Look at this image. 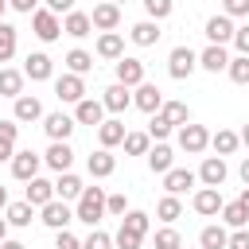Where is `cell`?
<instances>
[{
    "label": "cell",
    "mask_w": 249,
    "mask_h": 249,
    "mask_svg": "<svg viewBox=\"0 0 249 249\" xmlns=\"http://www.w3.org/2000/svg\"><path fill=\"white\" fill-rule=\"evenodd\" d=\"M105 218V187H86L78 195V206H74V222H86L89 230H97V222Z\"/></svg>",
    "instance_id": "cell-1"
},
{
    "label": "cell",
    "mask_w": 249,
    "mask_h": 249,
    "mask_svg": "<svg viewBox=\"0 0 249 249\" xmlns=\"http://www.w3.org/2000/svg\"><path fill=\"white\" fill-rule=\"evenodd\" d=\"M195 70H198V54H195L187 43L171 47V54H167V74H171L175 82H183V78H191Z\"/></svg>",
    "instance_id": "cell-2"
},
{
    "label": "cell",
    "mask_w": 249,
    "mask_h": 249,
    "mask_svg": "<svg viewBox=\"0 0 249 249\" xmlns=\"http://www.w3.org/2000/svg\"><path fill=\"white\" fill-rule=\"evenodd\" d=\"M31 31H35V39L54 43V39L62 35V19H58L54 12H47V8H35V12H31Z\"/></svg>",
    "instance_id": "cell-3"
},
{
    "label": "cell",
    "mask_w": 249,
    "mask_h": 249,
    "mask_svg": "<svg viewBox=\"0 0 249 249\" xmlns=\"http://www.w3.org/2000/svg\"><path fill=\"white\" fill-rule=\"evenodd\" d=\"M179 148H183L187 156H202V152L210 148L206 124H183V128H179Z\"/></svg>",
    "instance_id": "cell-4"
},
{
    "label": "cell",
    "mask_w": 249,
    "mask_h": 249,
    "mask_svg": "<svg viewBox=\"0 0 249 249\" xmlns=\"http://www.w3.org/2000/svg\"><path fill=\"white\" fill-rule=\"evenodd\" d=\"M113 66H117V82H121L124 89H136V86L144 82V62H140V58H132V54H121Z\"/></svg>",
    "instance_id": "cell-5"
},
{
    "label": "cell",
    "mask_w": 249,
    "mask_h": 249,
    "mask_svg": "<svg viewBox=\"0 0 249 249\" xmlns=\"http://www.w3.org/2000/svg\"><path fill=\"white\" fill-rule=\"evenodd\" d=\"M39 167H43V156H39V152H31V148H23V152H16V156H12V175H16V179H23V183H31V179L39 175Z\"/></svg>",
    "instance_id": "cell-6"
},
{
    "label": "cell",
    "mask_w": 249,
    "mask_h": 249,
    "mask_svg": "<svg viewBox=\"0 0 249 249\" xmlns=\"http://www.w3.org/2000/svg\"><path fill=\"white\" fill-rule=\"evenodd\" d=\"M39 214H43L39 222H43V226H51L54 233H58V230H66V226L74 222V210H70V206H66L62 198H51V202H47V206H43Z\"/></svg>",
    "instance_id": "cell-7"
},
{
    "label": "cell",
    "mask_w": 249,
    "mask_h": 249,
    "mask_svg": "<svg viewBox=\"0 0 249 249\" xmlns=\"http://www.w3.org/2000/svg\"><path fill=\"white\" fill-rule=\"evenodd\" d=\"M132 105H136L140 113H160V105H163V89L152 86V82H140V86L132 89Z\"/></svg>",
    "instance_id": "cell-8"
},
{
    "label": "cell",
    "mask_w": 249,
    "mask_h": 249,
    "mask_svg": "<svg viewBox=\"0 0 249 249\" xmlns=\"http://www.w3.org/2000/svg\"><path fill=\"white\" fill-rule=\"evenodd\" d=\"M43 163L62 175V171H70V163H74V148H70L66 140H51V148L43 152Z\"/></svg>",
    "instance_id": "cell-9"
},
{
    "label": "cell",
    "mask_w": 249,
    "mask_h": 249,
    "mask_svg": "<svg viewBox=\"0 0 249 249\" xmlns=\"http://www.w3.org/2000/svg\"><path fill=\"white\" fill-rule=\"evenodd\" d=\"M191 206H195V214H202V218H218V210H222V191H218V187H198L195 198H191Z\"/></svg>",
    "instance_id": "cell-10"
},
{
    "label": "cell",
    "mask_w": 249,
    "mask_h": 249,
    "mask_svg": "<svg viewBox=\"0 0 249 249\" xmlns=\"http://www.w3.org/2000/svg\"><path fill=\"white\" fill-rule=\"evenodd\" d=\"M89 23H93L97 31H117V27H121V8H117V4H109V0H101V4H93Z\"/></svg>",
    "instance_id": "cell-11"
},
{
    "label": "cell",
    "mask_w": 249,
    "mask_h": 249,
    "mask_svg": "<svg viewBox=\"0 0 249 249\" xmlns=\"http://www.w3.org/2000/svg\"><path fill=\"white\" fill-rule=\"evenodd\" d=\"M54 74V62H51V54H43V51H31L27 58H23V78H31V82H47Z\"/></svg>",
    "instance_id": "cell-12"
},
{
    "label": "cell",
    "mask_w": 249,
    "mask_h": 249,
    "mask_svg": "<svg viewBox=\"0 0 249 249\" xmlns=\"http://www.w3.org/2000/svg\"><path fill=\"white\" fill-rule=\"evenodd\" d=\"M54 97H58V101L78 105V101L86 97V82H82L78 74H62V78H54Z\"/></svg>",
    "instance_id": "cell-13"
},
{
    "label": "cell",
    "mask_w": 249,
    "mask_h": 249,
    "mask_svg": "<svg viewBox=\"0 0 249 249\" xmlns=\"http://www.w3.org/2000/svg\"><path fill=\"white\" fill-rule=\"evenodd\" d=\"M105 121V105L97 101V97H82L78 105H74V124H101Z\"/></svg>",
    "instance_id": "cell-14"
},
{
    "label": "cell",
    "mask_w": 249,
    "mask_h": 249,
    "mask_svg": "<svg viewBox=\"0 0 249 249\" xmlns=\"http://www.w3.org/2000/svg\"><path fill=\"white\" fill-rule=\"evenodd\" d=\"M206 39H210L214 47H226V43L233 39V19H230V16H222V12H218V16H210V19H206Z\"/></svg>",
    "instance_id": "cell-15"
},
{
    "label": "cell",
    "mask_w": 249,
    "mask_h": 249,
    "mask_svg": "<svg viewBox=\"0 0 249 249\" xmlns=\"http://www.w3.org/2000/svg\"><path fill=\"white\" fill-rule=\"evenodd\" d=\"M12 121L23 124V121H43V101L31 97V93H19L16 97V109H12Z\"/></svg>",
    "instance_id": "cell-16"
},
{
    "label": "cell",
    "mask_w": 249,
    "mask_h": 249,
    "mask_svg": "<svg viewBox=\"0 0 249 249\" xmlns=\"http://www.w3.org/2000/svg\"><path fill=\"white\" fill-rule=\"evenodd\" d=\"M198 183L202 187H222L226 183V160L222 156H206L202 167H198Z\"/></svg>",
    "instance_id": "cell-17"
},
{
    "label": "cell",
    "mask_w": 249,
    "mask_h": 249,
    "mask_svg": "<svg viewBox=\"0 0 249 249\" xmlns=\"http://www.w3.org/2000/svg\"><path fill=\"white\" fill-rule=\"evenodd\" d=\"M51 198H54V183L43 179V175H35V179L27 183V191H23V202H31V206H39V210H43Z\"/></svg>",
    "instance_id": "cell-18"
},
{
    "label": "cell",
    "mask_w": 249,
    "mask_h": 249,
    "mask_svg": "<svg viewBox=\"0 0 249 249\" xmlns=\"http://www.w3.org/2000/svg\"><path fill=\"white\" fill-rule=\"evenodd\" d=\"M101 105H105L109 113H117V117H121V113L132 105V89H124L121 82H113V86H105V97H101Z\"/></svg>",
    "instance_id": "cell-19"
},
{
    "label": "cell",
    "mask_w": 249,
    "mask_h": 249,
    "mask_svg": "<svg viewBox=\"0 0 249 249\" xmlns=\"http://www.w3.org/2000/svg\"><path fill=\"white\" fill-rule=\"evenodd\" d=\"M43 128H47L51 140H70V132H74V117H66V113H43Z\"/></svg>",
    "instance_id": "cell-20"
},
{
    "label": "cell",
    "mask_w": 249,
    "mask_h": 249,
    "mask_svg": "<svg viewBox=\"0 0 249 249\" xmlns=\"http://www.w3.org/2000/svg\"><path fill=\"white\" fill-rule=\"evenodd\" d=\"M124 132H128L124 121H121V117H109V121L97 124V144H101V148H117V144L124 140Z\"/></svg>",
    "instance_id": "cell-21"
},
{
    "label": "cell",
    "mask_w": 249,
    "mask_h": 249,
    "mask_svg": "<svg viewBox=\"0 0 249 249\" xmlns=\"http://www.w3.org/2000/svg\"><path fill=\"white\" fill-rule=\"evenodd\" d=\"M86 167H89V175H93V179H109V175L117 171V156H113L109 148H97V152L86 160Z\"/></svg>",
    "instance_id": "cell-22"
},
{
    "label": "cell",
    "mask_w": 249,
    "mask_h": 249,
    "mask_svg": "<svg viewBox=\"0 0 249 249\" xmlns=\"http://www.w3.org/2000/svg\"><path fill=\"white\" fill-rule=\"evenodd\" d=\"M160 23L156 19H140V23H132V31H128V39L136 43V47H156L160 43Z\"/></svg>",
    "instance_id": "cell-23"
},
{
    "label": "cell",
    "mask_w": 249,
    "mask_h": 249,
    "mask_svg": "<svg viewBox=\"0 0 249 249\" xmlns=\"http://www.w3.org/2000/svg\"><path fill=\"white\" fill-rule=\"evenodd\" d=\"M121 54H124V39H121V31H101V35H97V58L117 62Z\"/></svg>",
    "instance_id": "cell-24"
},
{
    "label": "cell",
    "mask_w": 249,
    "mask_h": 249,
    "mask_svg": "<svg viewBox=\"0 0 249 249\" xmlns=\"http://www.w3.org/2000/svg\"><path fill=\"white\" fill-rule=\"evenodd\" d=\"M195 179H198V175H195L191 167H171V171L163 175V191H167V195H183L187 187H195Z\"/></svg>",
    "instance_id": "cell-25"
},
{
    "label": "cell",
    "mask_w": 249,
    "mask_h": 249,
    "mask_svg": "<svg viewBox=\"0 0 249 249\" xmlns=\"http://www.w3.org/2000/svg\"><path fill=\"white\" fill-rule=\"evenodd\" d=\"M82 191H86V183H82L74 171H62V175L54 179V198H62V202H70V198L78 202V195H82Z\"/></svg>",
    "instance_id": "cell-26"
},
{
    "label": "cell",
    "mask_w": 249,
    "mask_h": 249,
    "mask_svg": "<svg viewBox=\"0 0 249 249\" xmlns=\"http://www.w3.org/2000/svg\"><path fill=\"white\" fill-rule=\"evenodd\" d=\"M89 31H93V23H89L86 12H66V16H62V35H70V39H86Z\"/></svg>",
    "instance_id": "cell-27"
},
{
    "label": "cell",
    "mask_w": 249,
    "mask_h": 249,
    "mask_svg": "<svg viewBox=\"0 0 249 249\" xmlns=\"http://www.w3.org/2000/svg\"><path fill=\"white\" fill-rule=\"evenodd\" d=\"M198 66H202V70H210V74H222V70L230 66V54H226V47H214V43H210V47L198 54Z\"/></svg>",
    "instance_id": "cell-28"
},
{
    "label": "cell",
    "mask_w": 249,
    "mask_h": 249,
    "mask_svg": "<svg viewBox=\"0 0 249 249\" xmlns=\"http://www.w3.org/2000/svg\"><path fill=\"white\" fill-rule=\"evenodd\" d=\"M160 117H163L171 128L191 124V109H187V101H163V105H160Z\"/></svg>",
    "instance_id": "cell-29"
},
{
    "label": "cell",
    "mask_w": 249,
    "mask_h": 249,
    "mask_svg": "<svg viewBox=\"0 0 249 249\" xmlns=\"http://www.w3.org/2000/svg\"><path fill=\"white\" fill-rule=\"evenodd\" d=\"M237 144H241V140H237V132H233V128H218V132H210V148H214V156H222V160H226V156H233V152H237Z\"/></svg>",
    "instance_id": "cell-30"
},
{
    "label": "cell",
    "mask_w": 249,
    "mask_h": 249,
    "mask_svg": "<svg viewBox=\"0 0 249 249\" xmlns=\"http://www.w3.org/2000/svg\"><path fill=\"white\" fill-rule=\"evenodd\" d=\"M171 163H175L171 144H156V148H148V167H152L156 175H167V171H171Z\"/></svg>",
    "instance_id": "cell-31"
},
{
    "label": "cell",
    "mask_w": 249,
    "mask_h": 249,
    "mask_svg": "<svg viewBox=\"0 0 249 249\" xmlns=\"http://www.w3.org/2000/svg\"><path fill=\"white\" fill-rule=\"evenodd\" d=\"M89 70H93V54H89V51H82V47L66 51V74H78V78H86Z\"/></svg>",
    "instance_id": "cell-32"
},
{
    "label": "cell",
    "mask_w": 249,
    "mask_h": 249,
    "mask_svg": "<svg viewBox=\"0 0 249 249\" xmlns=\"http://www.w3.org/2000/svg\"><path fill=\"white\" fill-rule=\"evenodd\" d=\"M31 218H35V206L31 202H8L4 206V222L8 226H19L23 230V226H31Z\"/></svg>",
    "instance_id": "cell-33"
},
{
    "label": "cell",
    "mask_w": 249,
    "mask_h": 249,
    "mask_svg": "<svg viewBox=\"0 0 249 249\" xmlns=\"http://www.w3.org/2000/svg\"><path fill=\"white\" fill-rule=\"evenodd\" d=\"M23 93V70H12V66H4L0 70V97H19Z\"/></svg>",
    "instance_id": "cell-34"
},
{
    "label": "cell",
    "mask_w": 249,
    "mask_h": 249,
    "mask_svg": "<svg viewBox=\"0 0 249 249\" xmlns=\"http://www.w3.org/2000/svg\"><path fill=\"white\" fill-rule=\"evenodd\" d=\"M156 218H160L163 226H171L175 218H183V202H179V195H163V198L156 202Z\"/></svg>",
    "instance_id": "cell-35"
},
{
    "label": "cell",
    "mask_w": 249,
    "mask_h": 249,
    "mask_svg": "<svg viewBox=\"0 0 249 249\" xmlns=\"http://www.w3.org/2000/svg\"><path fill=\"white\" fill-rule=\"evenodd\" d=\"M218 214H222V222H226L230 230H245V226H249V210H245L241 202H222Z\"/></svg>",
    "instance_id": "cell-36"
},
{
    "label": "cell",
    "mask_w": 249,
    "mask_h": 249,
    "mask_svg": "<svg viewBox=\"0 0 249 249\" xmlns=\"http://www.w3.org/2000/svg\"><path fill=\"white\" fill-rule=\"evenodd\" d=\"M226 226H202L198 233V249H226Z\"/></svg>",
    "instance_id": "cell-37"
},
{
    "label": "cell",
    "mask_w": 249,
    "mask_h": 249,
    "mask_svg": "<svg viewBox=\"0 0 249 249\" xmlns=\"http://www.w3.org/2000/svg\"><path fill=\"white\" fill-rule=\"evenodd\" d=\"M124 152L128 156H148V148H152V136L148 132H124Z\"/></svg>",
    "instance_id": "cell-38"
},
{
    "label": "cell",
    "mask_w": 249,
    "mask_h": 249,
    "mask_svg": "<svg viewBox=\"0 0 249 249\" xmlns=\"http://www.w3.org/2000/svg\"><path fill=\"white\" fill-rule=\"evenodd\" d=\"M121 226H124V230H132V233H140V237H144V233H148V230H152V214H144V210H128V214H124V218H121Z\"/></svg>",
    "instance_id": "cell-39"
},
{
    "label": "cell",
    "mask_w": 249,
    "mask_h": 249,
    "mask_svg": "<svg viewBox=\"0 0 249 249\" xmlns=\"http://www.w3.org/2000/svg\"><path fill=\"white\" fill-rule=\"evenodd\" d=\"M16 43H19V31L12 23H0V62H8L16 54Z\"/></svg>",
    "instance_id": "cell-40"
},
{
    "label": "cell",
    "mask_w": 249,
    "mask_h": 249,
    "mask_svg": "<svg viewBox=\"0 0 249 249\" xmlns=\"http://www.w3.org/2000/svg\"><path fill=\"white\" fill-rule=\"evenodd\" d=\"M152 249H183V237H179V230H175V226H163V230H156V241H152Z\"/></svg>",
    "instance_id": "cell-41"
},
{
    "label": "cell",
    "mask_w": 249,
    "mask_h": 249,
    "mask_svg": "<svg viewBox=\"0 0 249 249\" xmlns=\"http://www.w3.org/2000/svg\"><path fill=\"white\" fill-rule=\"evenodd\" d=\"M226 74H230V82H237V86H249V58H245V54H237V58H230V66H226Z\"/></svg>",
    "instance_id": "cell-42"
},
{
    "label": "cell",
    "mask_w": 249,
    "mask_h": 249,
    "mask_svg": "<svg viewBox=\"0 0 249 249\" xmlns=\"http://www.w3.org/2000/svg\"><path fill=\"white\" fill-rule=\"evenodd\" d=\"M148 136H152L156 144H163V140L171 136V124H167V121H163L160 113H152V121H148Z\"/></svg>",
    "instance_id": "cell-43"
},
{
    "label": "cell",
    "mask_w": 249,
    "mask_h": 249,
    "mask_svg": "<svg viewBox=\"0 0 249 249\" xmlns=\"http://www.w3.org/2000/svg\"><path fill=\"white\" fill-rule=\"evenodd\" d=\"M171 8H175L171 0H144V12H148V19H156V23H160V19H167V16H171Z\"/></svg>",
    "instance_id": "cell-44"
},
{
    "label": "cell",
    "mask_w": 249,
    "mask_h": 249,
    "mask_svg": "<svg viewBox=\"0 0 249 249\" xmlns=\"http://www.w3.org/2000/svg\"><path fill=\"white\" fill-rule=\"evenodd\" d=\"M113 245H117V249H140V245H144V237L121 226V230H117V237H113Z\"/></svg>",
    "instance_id": "cell-45"
},
{
    "label": "cell",
    "mask_w": 249,
    "mask_h": 249,
    "mask_svg": "<svg viewBox=\"0 0 249 249\" xmlns=\"http://www.w3.org/2000/svg\"><path fill=\"white\" fill-rule=\"evenodd\" d=\"M105 214L124 218V214H128V198H124V195H105Z\"/></svg>",
    "instance_id": "cell-46"
},
{
    "label": "cell",
    "mask_w": 249,
    "mask_h": 249,
    "mask_svg": "<svg viewBox=\"0 0 249 249\" xmlns=\"http://www.w3.org/2000/svg\"><path fill=\"white\" fill-rule=\"evenodd\" d=\"M82 249H113V237L105 230H89V237L82 241Z\"/></svg>",
    "instance_id": "cell-47"
},
{
    "label": "cell",
    "mask_w": 249,
    "mask_h": 249,
    "mask_svg": "<svg viewBox=\"0 0 249 249\" xmlns=\"http://www.w3.org/2000/svg\"><path fill=\"white\" fill-rule=\"evenodd\" d=\"M222 16H230V19L249 16V0H222Z\"/></svg>",
    "instance_id": "cell-48"
},
{
    "label": "cell",
    "mask_w": 249,
    "mask_h": 249,
    "mask_svg": "<svg viewBox=\"0 0 249 249\" xmlns=\"http://www.w3.org/2000/svg\"><path fill=\"white\" fill-rule=\"evenodd\" d=\"M54 249H82V237H74L70 230H58L54 233Z\"/></svg>",
    "instance_id": "cell-49"
},
{
    "label": "cell",
    "mask_w": 249,
    "mask_h": 249,
    "mask_svg": "<svg viewBox=\"0 0 249 249\" xmlns=\"http://www.w3.org/2000/svg\"><path fill=\"white\" fill-rule=\"evenodd\" d=\"M230 43L237 47V54L249 58V23H245V27H233V39H230Z\"/></svg>",
    "instance_id": "cell-50"
},
{
    "label": "cell",
    "mask_w": 249,
    "mask_h": 249,
    "mask_svg": "<svg viewBox=\"0 0 249 249\" xmlns=\"http://www.w3.org/2000/svg\"><path fill=\"white\" fill-rule=\"evenodd\" d=\"M226 249H249V230H233L226 237Z\"/></svg>",
    "instance_id": "cell-51"
},
{
    "label": "cell",
    "mask_w": 249,
    "mask_h": 249,
    "mask_svg": "<svg viewBox=\"0 0 249 249\" xmlns=\"http://www.w3.org/2000/svg\"><path fill=\"white\" fill-rule=\"evenodd\" d=\"M16 136H19V124H16V121H0V140L16 144Z\"/></svg>",
    "instance_id": "cell-52"
},
{
    "label": "cell",
    "mask_w": 249,
    "mask_h": 249,
    "mask_svg": "<svg viewBox=\"0 0 249 249\" xmlns=\"http://www.w3.org/2000/svg\"><path fill=\"white\" fill-rule=\"evenodd\" d=\"M47 4V12H54V16H66V12H74V0H43Z\"/></svg>",
    "instance_id": "cell-53"
},
{
    "label": "cell",
    "mask_w": 249,
    "mask_h": 249,
    "mask_svg": "<svg viewBox=\"0 0 249 249\" xmlns=\"http://www.w3.org/2000/svg\"><path fill=\"white\" fill-rule=\"evenodd\" d=\"M8 8H16V12H23V16H31V12L39 8V0H8Z\"/></svg>",
    "instance_id": "cell-54"
},
{
    "label": "cell",
    "mask_w": 249,
    "mask_h": 249,
    "mask_svg": "<svg viewBox=\"0 0 249 249\" xmlns=\"http://www.w3.org/2000/svg\"><path fill=\"white\" fill-rule=\"evenodd\" d=\"M12 156H16V144H8V140H0V163H4V160L12 163Z\"/></svg>",
    "instance_id": "cell-55"
},
{
    "label": "cell",
    "mask_w": 249,
    "mask_h": 249,
    "mask_svg": "<svg viewBox=\"0 0 249 249\" xmlns=\"http://www.w3.org/2000/svg\"><path fill=\"white\" fill-rule=\"evenodd\" d=\"M237 175H241V183H245V187H249V156H245V160H241V167H237Z\"/></svg>",
    "instance_id": "cell-56"
},
{
    "label": "cell",
    "mask_w": 249,
    "mask_h": 249,
    "mask_svg": "<svg viewBox=\"0 0 249 249\" xmlns=\"http://www.w3.org/2000/svg\"><path fill=\"white\" fill-rule=\"evenodd\" d=\"M0 249H27V245H23V241H12V237H8V241H0Z\"/></svg>",
    "instance_id": "cell-57"
},
{
    "label": "cell",
    "mask_w": 249,
    "mask_h": 249,
    "mask_svg": "<svg viewBox=\"0 0 249 249\" xmlns=\"http://www.w3.org/2000/svg\"><path fill=\"white\" fill-rule=\"evenodd\" d=\"M237 140H241V144H245V148H249V124H245V128H241V132H237Z\"/></svg>",
    "instance_id": "cell-58"
},
{
    "label": "cell",
    "mask_w": 249,
    "mask_h": 249,
    "mask_svg": "<svg viewBox=\"0 0 249 249\" xmlns=\"http://www.w3.org/2000/svg\"><path fill=\"white\" fill-rule=\"evenodd\" d=\"M237 202H241V206H245V210H249V187H245V191H241V198H237Z\"/></svg>",
    "instance_id": "cell-59"
},
{
    "label": "cell",
    "mask_w": 249,
    "mask_h": 249,
    "mask_svg": "<svg viewBox=\"0 0 249 249\" xmlns=\"http://www.w3.org/2000/svg\"><path fill=\"white\" fill-rule=\"evenodd\" d=\"M0 241H8V222L0 218Z\"/></svg>",
    "instance_id": "cell-60"
},
{
    "label": "cell",
    "mask_w": 249,
    "mask_h": 249,
    "mask_svg": "<svg viewBox=\"0 0 249 249\" xmlns=\"http://www.w3.org/2000/svg\"><path fill=\"white\" fill-rule=\"evenodd\" d=\"M4 206H8V191L0 187V210H4Z\"/></svg>",
    "instance_id": "cell-61"
},
{
    "label": "cell",
    "mask_w": 249,
    "mask_h": 249,
    "mask_svg": "<svg viewBox=\"0 0 249 249\" xmlns=\"http://www.w3.org/2000/svg\"><path fill=\"white\" fill-rule=\"evenodd\" d=\"M4 12H8V0H0V23H4Z\"/></svg>",
    "instance_id": "cell-62"
},
{
    "label": "cell",
    "mask_w": 249,
    "mask_h": 249,
    "mask_svg": "<svg viewBox=\"0 0 249 249\" xmlns=\"http://www.w3.org/2000/svg\"><path fill=\"white\" fill-rule=\"evenodd\" d=\"M109 4H117V8H121V0H109Z\"/></svg>",
    "instance_id": "cell-63"
}]
</instances>
